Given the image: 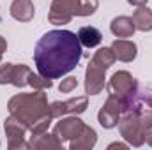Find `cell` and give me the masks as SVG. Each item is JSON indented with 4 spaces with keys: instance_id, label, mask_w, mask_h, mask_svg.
Masks as SVG:
<instances>
[{
    "instance_id": "cb8c5ba5",
    "label": "cell",
    "mask_w": 152,
    "mask_h": 150,
    "mask_svg": "<svg viewBox=\"0 0 152 150\" xmlns=\"http://www.w3.org/2000/svg\"><path fill=\"white\" fill-rule=\"evenodd\" d=\"M76 87H78V79H76L75 76H67V78L62 79V83L58 85V90L64 92V94H69V92L76 90Z\"/></svg>"
},
{
    "instance_id": "ac0fdd59",
    "label": "cell",
    "mask_w": 152,
    "mask_h": 150,
    "mask_svg": "<svg viewBox=\"0 0 152 150\" xmlns=\"http://www.w3.org/2000/svg\"><path fill=\"white\" fill-rule=\"evenodd\" d=\"M30 73L32 71L28 69V66H25V64H14L12 74H11V85H14L18 88L28 85V76H30Z\"/></svg>"
},
{
    "instance_id": "9c48e42d",
    "label": "cell",
    "mask_w": 152,
    "mask_h": 150,
    "mask_svg": "<svg viewBox=\"0 0 152 150\" xmlns=\"http://www.w3.org/2000/svg\"><path fill=\"white\" fill-rule=\"evenodd\" d=\"M106 69L96 64L94 60L88 62L87 71H85V94L87 95H97L104 87H106Z\"/></svg>"
},
{
    "instance_id": "4316f807",
    "label": "cell",
    "mask_w": 152,
    "mask_h": 150,
    "mask_svg": "<svg viewBox=\"0 0 152 150\" xmlns=\"http://www.w3.org/2000/svg\"><path fill=\"white\" fill-rule=\"evenodd\" d=\"M149 0H127V4H131V5H136V7H140V5H145Z\"/></svg>"
},
{
    "instance_id": "7a4b0ae2",
    "label": "cell",
    "mask_w": 152,
    "mask_h": 150,
    "mask_svg": "<svg viewBox=\"0 0 152 150\" xmlns=\"http://www.w3.org/2000/svg\"><path fill=\"white\" fill-rule=\"evenodd\" d=\"M48 99L44 90H34V92H25V94H16L9 99L7 110L9 115L18 118L21 124H25L28 129L32 127L34 122L48 115Z\"/></svg>"
},
{
    "instance_id": "7402d4cb",
    "label": "cell",
    "mask_w": 152,
    "mask_h": 150,
    "mask_svg": "<svg viewBox=\"0 0 152 150\" xmlns=\"http://www.w3.org/2000/svg\"><path fill=\"white\" fill-rule=\"evenodd\" d=\"M28 85L34 90H46V88L53 87V83H51L50 78H44V76H41V74H34V73H30V76H28Z\"/></svg>"
},
{
    "instance_id": "484cf974",
    "label": "cell",
    "mask_w": 152,
    "mask_h": 150,
    "mask_svg": "<svg viewBox=\"0 0 152 150\" xmlns=\"http://www.w3.org/2000/svg\"><path fill=\"white\" fill-rule=\"evenodd\" d=\"M5 50H7V41L0 36V58H2V55L5 53Z\"/></svg>"
},
{
    "instance_id": "d6986e66",
    "label": "cell",
    "mask_w": 152,
    "mask_h": 150,
    "mask_svg": "<svg viewBox=\"0 0 152 150\" xmlns=\"http://www.w3.org/2000/svg\"><path fill=\"white\" fill-rule=\"evenodd\" d=\"M92 60L108 71V69L115 64V60H117V58H115V53H113V50H112V48H99V50L94 53Z\"/></svg>"
},
{
    "instance_id": "3957f363",
    "label": "cell",
    "mask_w": 152,
    "mask_h": 150,
    "mask_svg": "<svg viewBox=\"0 0 152 150\" xmlns=\"http://www.w3.org/2000/svg\"><path fill=\"white\" fill-rule=\"evenodd\" d=\"M118 131L120 136L133 147H142L145 143V129L140 122L138 111L122 113V118L118 120Z\"/></svg>"
},
{
    "instance_id": "5b68a950",
    "label": "cell",
    "mask_w": 152,
    "mask_h": 150,
    "mask_svg": "<svg viewBox=\"0 0 152 150\" xmlns=\"http://www.w3.org/2000/svg\"><path fill=\"white\" fill-rule=\"evenodd\" d=\"M78 0H53L50 5L48 20L53 25H67L76 16Z\"/></svg>"
},
{
    "instance_id": "8fae6325",
    "label": "cell",
    "mask_w": 152,
    "mask_h": 150,
    "mask_svg": "<svg viewBox=\"0 0 152 150\" xmlns=\"http://www.w3.org/2000/svg\"><path fill=\"white\" fill-rule=\"evenodd\" d=\"M115 53V58L120 62H133L138 55V48L133 41L127 39H117L113 41V44L110 46Z\"/></svg>"
},
{
    "instance_id": "8992f818",
    "label": "cell",
    "mask_w": 152,
    "mask_h": 150,
    "mask_svg": "<svg viewBox=\"0 0 152 150\" xmlns=\"http://www.w3.org/2000/svg\"><path fill=\"white\" fill-rule=\"evenodd\" d=\"M4 129H5V136H7V147L11 150L30 149L28 141H25V134H27L28 127H27L25 124H21L18 118H14L12 115H11L9 118H5Z\"/></svg>"
},
{
    "instance_id": "2e32d148",
    "label": "cell",
    "mask_w": 152,
    "mask_h": 150,
    "mask_svg": "<svg viewBox=\"0 0 152 150\" xmlns=\"http://www.w3.org/2000/svg\"><path fill=\"white\" fill-rule=\"evenodd\" d=\"M78 39H80L81 46H85V48H96V46L101 44L103 34L96 27H81L78 30Z\"/></svg>"
},
{
    "instance_id": "5bb4252c",
    "label": "cell",
    "mask_w": 152,
    "mask_h": 150,
    "mask_svg": "<svg viewBox=\"0 0 152 150\" xmlns=\"http://www.w3.org/2000/svg\"><path fill=\"white\" fill-rule=\"evenodd\" d=\"M110 30H112V34L115 37L122 39V37H133L136 27H134L133 18H129V16H117L110 23Z\"/></svg>"
},
{
    "instance_id": "7c38bea8",
    "label": "cell",
    "mask_w": 152,
    "mask_h": 150,
    "mask_svg": "<svg viewBox=\"0 0 152 150\" xmlns=\"http://www.w3.org/2000/svg\"><path fill=\"white\" fill-rule=\"evenodd\" d=\"M97 141V134L96 131L85 124V127L81 129V133L76 136L75 140L69 141V149L71 150H90Z\"/></svg>"
},
{
    "instance_id": "6da1fadb",
    "label": "cell",
    "mask_w": 152,
    "mask_h": 150,
    "mask_svg": "<svg viewBox=\"0 0 152 150\" xmlns=\"http://www.w3.org/2000/svg\"><path fill=\"white\" fill-rule=\"evenodd\" d=\"M81 58V42L75 32L50 30L37 41L34 62L37 73L44 78L57 79L73 71Z\"/></svg>"
},
{
    "instance_id": "277c9868",
    "label": "cell",
    "mask_w": 152,
    "mask_h": 150,
    "mask_svg": "<svg viewBox=\"0 0 152 150\" xmlns=\"http://www.w3.org/2000/svg\"><path fill=\"white\" fill-rule=\"evenodd\" d=\"M106 90H108V95H115L118 101H122L124 97L138 90V81L127 71H117L106 83Z\"/></svg>"
},
{
    "instance_id": "52a82bcc",
    "label": "cell",
    "mask_w": 152,
    "mask_h": 150,
    "mask_svg": "<svg viewBox=\"0 0 152 150\" xmlns=\"http://www.w3.org/2000/svg\"><path fill=\"white\" fill-rule=\"evenodd\" d=\"M88 106V99L87 95H80V97H73L69 101H55L48 106V113L51 115V118H60L64 115H80L87 110Z\"/></svg>"
},
{
    "instance_id": "44dd1931",
    "label": "cell",
    "mask_w": 152,
    "mask_h": 150,
    "mask_svg": "<svg viewBox=\"0 0 152 150\" xmlns=\"http://www.w3.org/2000/svg\"><path fill=\"white\" fill-rule=\"evenodd\" d=\"M51 122H53V118H51V115H50V113H48V115H44L42 118H39L37 122H34V124H32V127L28 129V131H30V136H37V134L46 133V131H48V127L51 125Z\"/></svg>"
},
{
    "instance_id": "e0dca14e",
    "label": "cell",
    "mask_w": 152,
    "mask_h": 150,
    "mask_svg": "<svg viewBox=\"0 0 152 150\" xmlns=\"http://www.w3.org/2000/svg\"><path fill=\"white\" fill-rule=\"evenodd\" d=\"M133 21H134L136 30H142V32L152 30V11L145 5H140L133 12Z\"/></svg>"
},
{
    "instance_id": "83f0119b",
    "label": "cell",
    "mask_w": 152,
    "mask_h": 150,
    "mask_svg": "<svg viewBox=\"0 0 152 150\" xmlns=\"http://www.w3.org/2000/svg\"><path fill=\"white\" fill-rule=\"evenodd\" d=\"M145 141L152 147V127L151 129H147V133H145Z\"/></svg>"
},
{
    "instance_id": "30bf717a",
    "label": "cell",
    "mask_w": 152,
    "mask_h": 150,
    "mask_svg": "<svg viewBox=\"0 0 152 150\" xmlns=\"http://www.w3.org/2000/svg\"><path fill=\"white\" fill-rule=\"evenodd\" d=\"M120 115H122L120 101H118L115 95H108L106 103L103 104V108L97 113V120H99L101 127H104V129H113V127L118 125Z\"/></svg>"
},
{
    "instance_id": "ba28073f",
    "label": "cell",
    "mask_w": 152,
    "mask_h": 150,
    "mask_svg": "<svg viewBox=\"0 0 152 150\" xmlns=\"http://www.w3.org/2000/svg\"><path fill=\"white\" fill-rule=\"evenodd\" d=\"M85 127L83 120L78 118V115H71V117H60V120L55 124L53 127V134L64 143V141H71L81 133V129Z\"/></svg>"
},
{
    "instance_id": "9a60e30c",
    "label": "cell",
    "mask_w": 152,
    "mask_h": 150,
    "mask_svg": "<svg viewBox=\"0 0 152 150\" xmlns=\"http://www.w3.org/2000/svg\"><path fill=\"white\" fill-rule=\"evenodd\" d=\"M28 145H30V149H62V141L51 133V134H48V131L46 133H42V134H37V136H30V141H28Z\"/></svg>"
},
{
    "instance_id": "4fadbf2b",
    "label": "cell",
    "mask_w": 152,
    "mask_h": 150,
    "mask_svg": "<svg viewBox=\"0 0 152 150\" xmlns=\"http://www.w3.org/2000/svg\"><path fill=\"white\" fill-rule=\"evenodd\" d=\"M9 12L16 21H30L36 14V7L30 0H12Z\"/></svg>"
},
{
    "instance_id": "d4e9b609",
    "label": "cell",
    "mask_w": 152,
    "mask_h": 150,
    "mask_svg": "<svg viewBox=\"0 0 152 150\" xmlns=\"http://www.w3.org/2000/svg\"><path fill=\"white\" fill-rule=\"evenodd\" d=\"M127 147H129V143H118V141H115V143H110V145H108V150H113V149L127 150Z\"/></svg>"
},
{
    "instance_id": "ffe728a7",
    "label": "cell",
    "mask_w": 152,
    "mask_h": 150,
    "mask_svg": "<svg viewBox=\"0 0 152 150\" xmlns=\"http://www.w3.org/2000/svg\"><path fill=\"white\" fill-rule=\"evenodd\" d=\"M99 7V0H78L76 16H92Z\"/></svg>"
},
{
    "instance_id": "603a6c76",
    "label": "cell",
    "mask_w": 152,
    "mask_h": 150,
    "mask_svg": "<svg viewBox=\"0 0 152 150\" xmlns=\"http://www.w3.org/2000/svg\"><path fill=\"white\" fill-rule=\"evenodd\" d=\"M12 67H14V64H11V62L0 64V85L11 83V74H12Z\"/></svg>"
}]
</instances>
